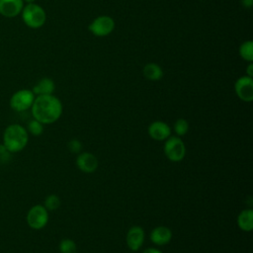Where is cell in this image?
Listing matches in <instances>:
<instances>
[{"instance_id": "1", "label": "cell", "mask_w": 253, "mask_h": 253, "mask_svg": "<svg viewBox=\"0 0 253 253\" xmlns=\"http://www.w3.org/2000/svg\"><path fill=\"white\" fill-rule=\"evenodd\" d=\"M33 119L42 125H51L59 120L62 115L63 107L61 101L51 95L36 96L31 107Z\"/></svg>"}, {"instance_id": "2", "label": "cell", "mask_w": 253, "mask_h": 253, "mask_svg": "<svg viewBox=\"0 0 253 253\" xmlns=\"http://www.w3.org/2000/svg\"><path fill=\"white\" fill-rule=\"evenodd\" d=\"M29 142V133L26 127L19 124L9 125L3 132V144L10 153L22 151Z\"/></svg>"}, {"instance_id": "3", "label": "cell", "mask_w": 253, "mask_h": 253, "mask_svg": "<svg viewBox=\"0 0 253 253\" xmlns=\"http://www.w3.org/2000/svg\"><path fill=\"white\" fill-rule=\"evenodd\" d=\"M22 19L26 26L31 29H39L42 27L46 20V14L43 8L36 3L27 4L22 12Z\"/></svg>"}, {"instance_id": "4", "label": "cell", "mask_w": 253, "mask_h": 253, "mask_svg": "<svg viewBox=\"0 0 253 253\" xmlns=\"http://www.w3.org/2000/svg\"><path fill=\"white\" fill-rule=\"evenodd\" d=\"M163 151L168 160L172 162H180L185 158L186 146L180 136H169L164 140Z\"/></svg>"}, {"instance_id": "5", "label": "cell", "mask_w": 253, "mask_h": 253, "mask_svg": "<svg viewBox=\"0 0 253 253\" xmlns=\"http://www.w3.org/2000/svg\"><path fill=\"white\" fill-rule=\"evenodd\" d=\"M36 95L30 89H21L16 91L10 98V108L18 113L25 112L31 109Z\"/></svg>"}, {"instance_id": "6", "label": "cell", "mask_w": 253, "mask_h": 253, "mask_svg": "<svg viewBox=\"0 0 253 253\" xmlns=\"http://www.w3.org/2000/svg\"><path fill=\"white\" fill-rule=\"evenodd\" d=\"M26 220L32 229H42L48 222V211L43 205H35L28 211Z\"/></svg>"}, {"instance_id": "7", "label": "cell", "mask_w": 253, "mask_h": 253, "mask_svg": "<svg viewBox=\"0 0 253 253\" xmlns=\"http://www.w3.org/2000/svg\"><path fill=\"white\" fill-rule=\"evenodd\" d=\"M88 29L94 36L106 37L114 31L115 21L107 15L99 16L91 22Z\"/></svg>"}, {"instance_id": "8", "label": "cell", "mask_w": 253, "mask_h": 253, "mask_svg": "<svg viewBox=\"0 0 253 253\" xmlns=\"http://www.w3.org/2000/svg\"><path fill=\"white\" fill-rule=\"evenodd\" d=\"M234 91L237 97L243 101L250 103L253 100V79L247 75L239 77L234 83Z\"/></svg>"}, {"instance_id": "9", "label": "cell", "mask_w": 253, "mask_h": 253, "mask_svg": "<svg viewBox=\"0 0 253 253\" xmlns=\"http://www.w3.org/2000/svg\"><path fill=\"white\" fill-rule=\"evenodd\" d=\"M76 166L83 173H93L97 170L99 161L97 157L91 152H80L76 157Z\"/></svg>"}, {"instance_id": "10", "label": "cell", "mask_w": 253, "mask_h": 253, "mask_svg": "<svg viewBox=\"0 0 253 253\" xmlns=\"http://www.w3.org/2000/svg\"><path fill=\"white\" fill-rule=\"evenodd\" d=\"M147 133L153 140L164 141L171 135V128L163 121H154L148 126Z\"/></svg>"}, {"instance_id": "11", "label": "cell", "mask_w": 253, "mask_h": 253, "mask_svg": "<svg viewBox=\"0 0 253 253\" xmlns=\"http://www.w3.org/2000/svg\"><path fill=\"white\" fill-rule=\"evenodd\" d=\"M144 230L141 226L139 225H133L131 226L126 233V241L127 247L131 251H137L140 249L144 242Z\"/></svg>"}, {"instance_id": "12", "label": "cell", "mask_w": 253, "mask_h": 253, "mask_svg": "<svg viewBox=\"0 0 253 253\" xmlns=\"http://www.w3.org/2000/svg\"><path fill=\"white\" fill-rule=\"evenodd\" d=\"M24 8L23 0H0V15L5 18H15Z\"/></svg>"}, {"instance_id": "13", "label": "cell", "mask_w": 253, "mask_h": 253, "mask_svg": "<svg viewBox=\"0 0 253 253\" xmlns=\"http://www.w3.org/2000/svg\"><path fill=\"white\" fill-rule=\"evenodd\" d=\"M172 231L169 227L164 225H158L154 227L150 232V240L157 246H163L168 244L172 239Z\"/></svg>"}, {"instance_id": "14", "label": "cell", "mask_w": 253, "mask_h": 253, "mask_svg": "<svg viewBox=\"0 0 253 253\" xmlns=\"http://www.w3.org/2000/svg\"><path fill=\"white\" fill-rule=\"evenodd\" d=\"M237 225L245 232H250L253 229V211L251 209L242 210L237 215Z\"/></svg>"}, {"instance_id": "15", "label": "cell", "mask_w": 253, "mask_h": 253, "mask_svg": "<svg viewBox=\"0 0 253 253\" xmlns=\"http://www.w3.org/2000/svg\"><path fill=\"white\" fill-rule=\"evenodd\" d=\"M55 84L52 79L44 77L41 79L32 89L33 93L36 96L40 95H51L54 92Z\"/></svg>"}, {"instance_id": "16", "label": "cell", "mask_w": 253, "mask_h": 253, "mask_svg": "<svg viewBox=\"0 0 253 253\" xmlns=\"http://www.w3.org/2000/svg\"><path fill=\"white\" fill-rule=\"evenodd\" d=\"M143 76L150 81H158L163 76L162 68L156 63H147L142 70Z\"/></svg>"}, {"instance_id": "17", "label": "cell", "mask_w": 253, "mask_h": 253, "mask_svg": "<svg viewBox=\"0 0 253 253\" xmlns=\"http://www.w3.org/2000/svg\"><path fill=\"white\" fill-rule=\"evenodd\" d=\"M239 54L244 60H246L248 62H252V60H253V42L252 41L244 42L239 47Z\"/></svg>"}, {"instance_id": "18", "label": "cell", "mask_w": 253, "mask_h": 253, "mask_svg": "<svg viewBox=\"0 0 253 253\" xmlns=\"http://www.w3.org/2000/svg\"><path fill=\"white\" fill-rule=\"evenodd\" d=\"M60 204H61V201L59 197L55 194H50L44 199L43 206L48 211H52L57 210L60 207Z\"/></svg>"}, {"instance_id": "19", "label": "cell", "mask_w": 253, "mask_h": 253, "mask_svg": "<svg viewBox=\"0 0 253 253\" xmlns=\"http://www.w3.org/2000/svg\"><path fill=\"white\" fill-rule=\"evenodd\" d=\"M60 253H77L76 243L70 238H64L59 243Z\"/></svg>"}, {"instance_id": "20", "label": "cell", "mask_w": 253, "mask_h": 253, "mask_svg": "<svg viewBox=\"0 0 253 253\" xmlns=\"http://www.w3.org/2000/svg\"><path fill=\"white\" fill-rule=\"evenodd\" d=\"M26 129L28 130V133H31L34 136H39L43 132V125L39 121L33 119L28 123Z\"/></svg>"}, {"instance_id": "21", "label": "cell", "mask_w": 253, "mask_h": 253, "mask_svg": "<svg viewBox=\"0 0 253 253\" xmlns=\"http://www.w3.org/2000/svg\"><path fill=\"white\" fill-rule=\"evenodd\" d=\"M189 123L186 119H178L174 124V131L177 136H183L189 131Z\"/></svg>"}, {"instance_id": "22", "label": "cell", "mask_w": 253, "mask_h": 253, "mask_svg": "<svg viewBox=\"0 0 253 253\" xmlns=\"http://www.w3.org/2000/svg\"><path fill=\"white\" fill-rule=\"evenodd\" d=\"M67 148L70 152L72 153H75V154H78L81 152L82 150V143L80 140L76 139V138H73L71 140L68 141L67 143Z\"/></svg>"}, {"instance_id": "23", "label": "cell", "mask_w": 253, "mask_h": 253, "mask_svg": "<svg viewBox=\"0 0 253 253\" xmlns=\"http://www.w3.org/2000/svg\"><path fill=\"white\" fill-rule=\"evenodd\" d=\"M142 253H163L162 251H160L159 249L157 248H154V247H150V248H146L143 250Z\"/></svg>"}, {"instance_id": "24", "label": "cell", "mask_w": 253, "mask_h": 253, "mask_svg": "<svg viewBox=\"0 0 253 253\" xmlns=\"http://www.w3.org/2000/svg\"><path fill=\"white\" fill-rule=\"evenodd\" d=\"M246 75L249 77H253V63H249V65L247 66L246 69Z\"/></svg>"}, {"instance_id": "25", "label": "cell", "mask_w": 253, "mask_h": 253, "mask_svg": "<svg viewBox=\"0 0 253 253\" xmlns=\"http://www.w3.org/2000/svg\"><path fill=\"white\" fill-rule=\"evenodd\" d=\"M241 3L246 8H251L253 4V0H241Z\"/></svg>"}, {"instance_id": "26", "label": "cell", "mask_w": 253, "mask_h": 253, "mask_svg": "<svg viewBox=\"0 0 253 253\" xmlns=\"http://www.w3.org/2000/svg\"><path fill=\"white\" fill-rule=\"evenodd\" d=\"M9 151L7 150V148L5 147V145L3 144V143H1L0 144V155H2V154H5V153H8Z\"/></svg>"}, {"instance_id": "27", "label": "cell", "mask_w": 253, "mask_h": 253, "mask_svg": "<svg viewBox=\"0 0 253 253\" xmlns=\"http://www.w3.org/2000/svg\"><path fill=\"white\" fill-rule=\"evenodd\" d=\"M24 2H26L27 4H31V3H35L36 0H23Z\"/></svg>"}]
</instances>
